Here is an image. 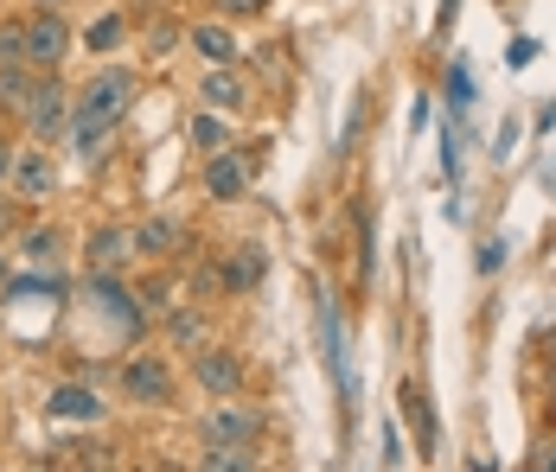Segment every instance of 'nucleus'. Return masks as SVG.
<instances>
[{"mask_svg":"<svg viewBox=\"0 0 556 472\" xmlns=\"http://www.w3.org/2000/svg\"><path fill=\"white\" fill-rule=\"evenodd\" d=\"M199 97H205V109H218V115L243 109V77H237V64H212L205 84H199Z\"/></svg>","mask_w":556,"mask_h":472,"instance_id":"4468645a","label":"nucleus"},{"mask_svg":"<svg viewBox=\"0 0 556 472\" xmlns=\"http://www.w3.org/2000/svg\"><path fill=\"white\" fill-rule=\"evenodd\" d=\"M224 20H256V13H269V0H212Z\"/></svg>","mask_w":556,"mask_h":472,"instance_id":"a878e982","label":"nucleus"},{"mask_svg":"<svg viewBox=\"0 0 556 472\" xmlns=\"http://www.w3.org/2000/svg\"><path fill=\"white\" fill-rule=\"evenodd\" d=\"M192 383H199L212 403H230V396H243L250 377H243V358H237V352H224V345L205 339V345L192 352Z\"/></svg>","mask_w":556,"mask_h":472,"instance_id":"39448f33","label":"nucleus"},{"mask_svg":"<svg viewBox=\"0 0 556 472\" xmlns=\"http://www.w3.org/2000/svg\"><path fill=\"white\" fill-rule=\"evenodd\" d=\"M58 243H64L58 230H26V256L33 263H58Z\"/></svg>","mask_w":556,"mask_h":472,"instance_id":"4be33fe9","label":"nucleus"},{"mask_svg":"<svg viewBox=\"0 0 556 472\" xmlns=\"http://www.w3.org/2000/svg\"><path fill=\"white\" fill-rule=\"evenodd\" d=\"M0 64H26V26H0Z\"/></svg>","mask_w":556,"mask_h":472,"instance_id":"412c9836","label":"nucleus"},{"mask_svg":"<svg viewBox=\"0 0 556 472\" xmlns=\"http://www.w3.org/2000/svg\"><path fill=\"white\" fill-rule=\"evenodd\" d=\"M20 122H26V135L39 148H52L58 135L71 128V84H58V71H39V84H33L26 109H20Z\"/></svg>","mask_w":556,"mask_h":472,"instance_id":"f03ea898","label":"nucleus"},{"mask_svg":"<svg viewBox=\"0 0 556 472\" xmlns=\"http://www.w3.org/2000/svg\"><path fill=\"white\" fill-rule=\"evenodd\" d=\"M46 416H64V421H103V396H90L84 383H58L46 396Z\"/></svg>","mask_w":556,"mask_h":472,"instance_id":"f8f14e48","label":"nucleus"},{"mask_svg":"<svg viewBox=\"0 0 556 472\" xmlns=\"http://www.w3.org/2000/svg\"><path fill=\"white\" fill-rule=\"evenodd\" d=\"M115 383H122V396L141 403V409H173V390H179V377H173V365L161 352H135Z\"/></svg>","mask_w":556,"mask_h":472,"instance_id":"7ed1b4c3","label":"nucleus"},{"mask_svg":"<svg viewBox=\"0 0 556 472\" xmlns=\"http://www.w3.org/2000/svg\"><path fill=\"white\" fill-rule=\"evenodd\" d=\"M263 275H269V256H263V243H256V237H243V243H237V256L224 263V294H250Z\"/></svg>","mask_w":556,"mask_h":472,"instance_id":"9b49d317","label":"nucleus"},{"mask_svg":"<svg viewBox=\"0 0 556 472\" xmlns=\"http://www.w3.org/2000/svg\"><path fill=\"white\" fill-rule=\"evenodd\" d=\"M199 441H205V447H224V454H256V441H263V416L243 409V403L230 396V403H218L212 416L199 421Z\"/></svg>","mask_w":556,"mask_h":472,"instance_id":"20e7f679","label":"nucleus"},{"mask_svg":"<svg viewBox=\"0 0 556 472\" xmlns=\"http://www.w3.org/2000/svg\"><path fill=\"white\" fill-rule=\"evenodd\" d=\"M544 390L556 396V352H551V370H544Z\"/></svg>","mask_w":556,"mask_h":472,"instance_id":"7c9ffc66","label":"nucleus"},{"mask_svg":"<svg viewBox=\"0 0 556 472\" xmlns=\"http://www.w3.org/2000/svg\"><path fill=\"white\" fill-rule=\"evenodd\" d=\"M396 409L416 421V441H422V447H435V441H442V428H435V409H429V390H422V383H403V390H396Z\"/></svg>","mask_w":556,"mask_h":472,"instance_id":"2eb2a0df","label":"nucleus"},{"mask_svg":"<svg viewBox=\"0 0 556 472\" xmlns=\"http://www.w3.org/2000/svg\"><path fill=\"white\" fill-rule=\"evenodd\" d=\"M473 268H480V275H500V268H505V237H486V243H480V256H473Z\"/></svg>","mask_w":556,"mask_h":472,"instance_id":"393cba45","label":"nucleus"},{"mask_svg":"<svg viewBox=\"0 0 556 472\" xmlns=\"http://www.w3.org/2000/svg\"><path fill=\"white\" fill-rule=\"evenodd\" d=\"M7 186H13V199H20V205H46V199L58 192L52 148H39V141H33V148H20V154H13V173H7Z\"/></svg>","mask_w":556,"mask_h":472,"instance_id":"0eeeda50","label":"nucleus"},{"mask_svg":"<svg viewBox=\"0 0 556 472\" xmlns=\"http://www.w3.org/2000/svg\"><path fill=\"white\" fill-rule=\"evenodd\" d=\"M135 97H141V84H135V71H115V64H103L90 84H77L71 90V122H90V128H110L135 109Z\"/></svg>","mask_w":556,"mask_h":472,"instance_id":"f257e3e1","label":"nucleus"},{"mask_svg":"<svg viewBox=\"0 0 556 472\" xmlns=\"http://www.w3.org/2000/svg\"><path fill=\"white\" fill-rule=\"evenodd\" d=\"M71 46H77V33L58 20V7H39V13L26 20V64H33V71H58V64L71 58Z\"/></svg>","mask_w":556,"mask_h":472,"instance_id":"423d86ee","label":"nucleus"},{"mask_svg":"<svg viewBox=\"0 0 556 472\" xmlns=\"http://www.w3.org/2000/svg\"><path fill=\"white\" fill-rule=\"evenodd\" d=\"M442 173L447 179H460V122H447L442 128Z\"/></svg>","mask_w":556,"mask_h":472,"instance_id":"5701e85b","label":"nucleus"},{"mask_svg":"<svg viewBox=\"0 0 556 472\" xmlns=\"http://www.w3.org/2000/svg\"><path fill=\"white\" fill-rule=\"evenodd\" d=\"M447 20H454V0H442V26H447Z\"/></svg>","mask_w":556,"mask_h":472,"instance_id":"2f4dec72","label":"nucleus"},{"mask_svg":"<svg viewBox=\"0 0 556 472\" xmlns=\"http://www.w3.org/2000/svg\"><path fill=\"white\" fill-rule=\"evenodd\" d=\"M122 39H128V13H97V20L84 26V39H77V46H84V52H97V58H110Z\"/></svg>","mask_w":556,"mask_h":472,"instance_id":"dca6fc26","label":"nucleus"},{"mask_svg":"<svg viewBox=\"0 0 556 472\" xmlns=\"http://www.w3.org/2000/svg\"><path fill=\"white\" fill-rule=\"evenodd\" d=\"M179 243H186V230H179L173 217L135 224V256H141V263H167V256H179Z\"/></svg>","mask_w":556,"mask_h":472,"instance_id":"9d476101","label":"nucleus"},{"mask_svg":"<svg viewBox=\"0 0 556 472\" xmlns=\"http://www.w3.org/2000/svg\"><path fill=\"white\" fill-rule=\"evenodd\" d=\"M173 46H179V26H173V20H154V26H148V52L167 58Z\"/></svg>","mask_w":556,"mask_h":472,"instance_id":"b1692460","label":"nucleus"},{"mask_svg":"<svg viewBox=\"0 0 556 472\" xmlns=\"http://www.w3.org/2000/svg\"><path fill=\"white\" fill-rule=\"evenodd\" d=\"M186 39H192V52L205 58V64H237V33L224 20H199Z\"/></svg>","mask_w":556,"mask_h":472,"instance_id":"ddd939ff","label":"nucleus"},{"mask_svg":"<svg viewBox=\"0 0 556 472\" xmlns=\"http://www.w3.org/2000/svg\"><path fill=\"white\" fill-rule=\"evenodd\" d=\"M13 154H20V148H13V141H7V135H0V179H7V173H13Z\"/></svg>","mask_w":556,"mask_h":472,"instance_id":"c85d7f7f","label":"nucleus"},{"mask_svg":"<svg viewBox=\"0 0 556 472\" xmlns=\"http://www.w3.org/2000/svg\"><path fill=\"white\" fill-rule=\"evenodd\" d=\"M518 141H525V128H518V122H505V128H500V141H493V154L511 160V148H518Z\"/></svg>","mask_w":556,"mask_h":472,"instance_id":"cd10ccee","label":"nucleus"},{"mask_svg":"<svg viewBox=\"0 0 556 472\" xmlns=\"http://www.w3.org/2000/svg\"><path fill=\"white\" fill-rule=\"evenodd\" d=\"M39 7H64V0H39Z\"/></svg>","mask_w":556,"mask_h":472,"instance_id":"72a5a7b5","label":"nucleus"},{"mask_svg":"<svg viewBox=\"0 0 556 472\" xmlns=\"http://www.w3.org/2000/svg\"><path fill=\"white\" fill-rule=\"evenodd\" d=\"M0 281H7V256H0Z\"/></svg>","mask_w":556,"mask_h":472,"instance_id":"473e14b6","label":"nucleus"},{"mask_svg":"<svg viewBox=\"0 0 556 472\" xmlns=\"http://www.w3.org/2000/svg\"><path fill=\"white\" fill-rule=\"evenodd\" d=\"M538 39H518V46H505V71H525V64H538Z\"/></svg>","mask_w":556,"mask_h":472,"instance_id":"bb28decb","label":"nucleus"},{"mask_svg":"<svg viewBox=\"0 0 556 472\" xmlns=\"http://www.w3.org/2000/svg\"><path fill=\"white\" fill-rule=\"evenodd\" d=\"M84 256L90 268H122L135 256V230H122V224H97L90 237H84Z\"/></svg>","mask_w":556,"mask_h":472,"instance_id":"1a4fd4ad","label":"nucleus"},{"mask_svg":"<svg viewBox=\"0 0 556 472\" xmlns=\"http://www.w3.org/2000/svg\"><path fill=\"white\" fill-rule=\"evenodd\" d=\"M538 467H544V472H556V447H544V454H538Z\"/></svg>","mask_w":556,"mask_h":472,"instance_id":"c756f323","label":"nucleus"},{"mask_svg":"<svg viewBox=\"0 0 556 472\" xmlns=\"http://www.w3.org/2000/svg\"><path fill=\"white\" fill-rule=\"evenodd\" d=\"M544 345H551V352H556V332H551V339H544Z\"/></svg>","mask_w":556,"mask_h":472,"instance_id":"f704fd0d","label":"nucleus"},{"mask_svg":"<svg viewBox=\"0 0 556 472\" xmlns=\"http://www.w3.org/2000/svg\"><path fill=\"white\" fill-rule=\"evenodd\" d=\"M33 84H39L33 64H0V115H20L26 97H33Z\"/></svg>","mask_w":556,"mask_h":472,"instance_id":"f3484780","label":"nucleus"},{"mask_svg":"<svg viewBox=\"0 0 556 472\" xmlns=\"http://www.w3.org/2000/svg\"><path fill=\"white\" fill-rule=\"evenodd\" d=\"M551 416H556V396H551Z\"/></svg>","mask_w":556,"mask_h":472,"instance_id":"c9c22d12","label":"nucleus"},{"mask_svg":"<svg viewBox=\"0 0 556 472\" xmlns=\"http://www.w3.org/2000/svg\"><path fill=\"white\" fill-rule=\"evenodd\" d=\"M250 192V160L243 154H205V199H218V205H237Z\"/></svg>","mask_w":556,"mask_h":472,"instance_id":"6e6552de","label":"nucleus"},{"mask_svg":"<svg viewBox=\"0 0 556 472\" xmlns=\"http://www.w3.org/2000/svg\"><path fill=\"white\" fill-rule=\"evenodd\" d=\"M167 339L186 345V352H199V345H205V319L192 314V307H167Z\"/></svg>","mask_w":556,"mask_h":472,"instance_id":"aec40b11","label":"nucleus"},{"mask_svg":"<svg viewBox=\"0 0 556 472\" xmlns=\"http://www.w3.org/2000/svg\"><path fill=\"white\" fill-rule=\"evenodd\" d=\"M186 141L199 148V160H205V154H224V148H230V135H224V115H218V109H199V115L186 122Z\"/></svg>","mask_w":556,"mask_h":472,"instance_id":"a211bd4d","label":"nucleus"},{"mask_svg":"<svg viewBox=\"0 0 556 472\" xmlns=\"http://www.w3.org/2000/svg\"><path fill=\"white\" fill-rule=\"evenodd\" d=\"M442 97H447V109H454V122H460L467 109L480 103V90H473V71H467V64H447V77H442Z\"/></svg>","mask_w":556,"mask_h":472,"instance_id":"6ab92c4d","label":"nucleus"}]
</instances>
